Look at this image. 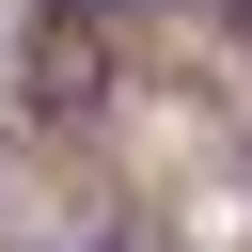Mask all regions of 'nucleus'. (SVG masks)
<instances>
[{
	"instance_id": "f257e3e1",
	"label": "nucleus",
	"mask_w": 252,
	"mask_h": 252,
	"mask_svg": "<svg viewBox=\"0 0 252 252\" xmlns=\"http://www.w3.org/2000/svg\"><path fill=\"white\" fill-rule=\"evenodd\" d=\"M32 79H47V110H79V94H94V0H47V32H32Z\"/></svg>"
}]
</instances>
